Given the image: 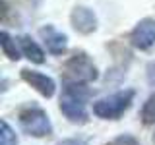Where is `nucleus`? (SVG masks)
Listing matches in <instances>:
<instances>
[{
    "instance_id": "nucleus-4",
    "label": "nucleus",
    "mask_w": 155,
    "mask_h": 145,
    "mask_svg": "<svg viewBox=\"0 0 155 145\" xmlns=\"http://www.w3.org/2000/svg\"><path fill=\"white\" fill-rule=\"evenodd\" d=\"M19 124L33 137H45L52 132L47 112L39 106H27V108L19 110Z\"/></svg>"
},
{
    "instance_id": "nucleus-13",
    "label": "nucleus",
    "mask_w": 155,
    "mask_h": 145,
    "mask_svg": "<svg viewBox=\"0 0 155 145\" xmlns=\"http://www.w3.org/2000/svg\"><path fill=\"white\" fill-rule=\"evenodd\" d=\"M105 145H140V141L134 137V135L122 134V135H118V137L110 139V141H109V143H105Z\"/></svg>"
},
{
    "instance_id": "nucleus-11",
    "label": "nucleus",
    "mask_w": 155,
    "mask_h": 145,
    "mask_svg": "<svg viewBox=\"0 0 155 145\" xmlns=\"http://www.w3.org/2000/svg\"><path fill=\"white\" fill-rule=\"evenodd\" d=\"M142 122L143 124H155V93L147 97V101L142 106Z\"/></svg>"
},
{
    "instance_id": "nucleus-15",
    "label": "nucleus",
    "mask_w": 155,
    "mask_h": 145,
    "mask_svg": "<svg viewBox=\"0 0 155 145\" xmlns=\"http://www.w3.org/2000/svg\"><path fill=\"white\" fill-rule=\"evenodd\" d=\"M58 145H85L81 139H64V141H60Z\"/></svg>"
},
{
    "instance_id": "nucleus-6",
    "label": "nucleus",
    "mask_w": 155,
    "mask_h": 145,
    "mask_svg": "<svg viewBox=\"0 0 155 145\" xmlns=\"http://www.w3.org/2000/svg\"><path fill=\"white\" fill-rule=\"evenodd\" d=\"M21 77H23V81H25V83H29L33 89L39 91V93H41L43 97H47V99L54 95L56 85H54V79H52V77L41 74V72L27 70V68H23V70H21Z\"/></svg>"
},
{
    "instance_id": "nucleus-8",
    "label": "nucleus",
    "mask_w": 155,
    "mask_h": 145,
    "mask_svg": "<svg viewBox=\"0 0 155 145\" xmlns=\"http://www.w3.org/2000/svg\"><path fill=\"white\" fill-rule=\"evenodd\" d=\"M72 25H74L76 31L84 33H93L97 29V18L93 14V10L85 8V6H78L74 8V12H72Z\"/></svg>"
},
{
    "instance_id": "nucleus-5",
    "label": "nucleus",
    "mask_w": 155,
    "mask_h": 145,
    "mask_svg": "<svg viewBox=\"0 0 155 145\" xmlns=\"http://www.w3.org/2000/svg\"><path fill=\"white\" fill-rule=\"evenodd\" d=\"M130 41L136 48L140 50H147L155 45V19H142L138 25L134 27Z\"/></svg>"
},
{
    "instance_id": "nucleus-9",
    "label": "nucleus",
    "mask_w": 155,
    "mask_h": 145,
    "mask_svg": "<svg viewBox=\"0 0 155 145\" xmlns=\"http://www.w3.org/2000/svg\"><path fill=\"white\" fill-rule=\"evenodd\" d=\"M19 47H21L25 58H29L31 62H35V64H43V62H45V54H43V50L39 48V45L35 41H31V37H27V35L19 37Z\"/></svg>"
},
{
    "instance_id": "nucleus-2",
    "label": "nucleus",
    "mask_w": 155,
    "mask_h": 145,
    "mask_svg": "<svg viewBox=\"0 0 155 145\" xmlns=\"http://www.w3.org/2000/svg\"><path fill=\"white\" fill-rule=\"evenodd\" d=\"M62 76L70 83H89V81H95L99 74H97V68L89 56L84 52H76L64 62Z\"/></svg>"
},
{
    "instance_id": "nucleus-10",
    "label": "nucleus",
    "mask_w": 155,
    "mask_h": 145,
    "mask_svg": "<svg viewBox=\"0 0 155 145\" xmlns=\"http://www.w3.org/2000/svg\"><path fill=\"white\" fill-rule=\"evenodd\" d=\"M0 45H2V50L10 60H19V52L16 48V41H12V37L8 35L6 31L0 33Z\"/></svg>"
},
{
    "instance_id": "nucleus-1",
    "label": "nucleus",
    "mask_w": 155,
    "mask_h": 145,
    "mask_svg": "<svg viewBox=\"0 0 155 145\" xmlns=\"http://www.w3.org/2000/svg\"><path fill=\"white\" fill-rule=\"evenodd\" d=\"M89 97V89H85L84 83H70L68 81L60 97V110L70 122H87L85 99Z\"/></svg>"
},
{
    "instance_id": "nucleus-12",
    "label": "nucleus",
    "mask_w": 155,
    "mask_h": 145,
    "mask_svg": "<svg viewBox=\"0 0 155 145\" xmlns=\"http://www.w3.org/2000/svg\"><path fill=\"white\" fill-rule=\"evenodd\" d=\"M16 143H18L16 132L10 128V124L6 120H2V126H0V145H16Z\"/></svg>"
},
{
    "instance_id": "nucleus-7",
    "label": "nucleus",
    "mask_w": 155,
    "mask_h": 145,
    "mask_svg": "<svg viewBox=\"0 0 155 145\" xmlns=\"http://www.w3.org/2000/svg\"><path fill=\"white\" fill-rule=\"evenodd\" d=\"M39 35L45 41V45L48 48V52L52 54H64L66 48H68V37L64 33H60L56 27L52 25H43L39 29Z\"/></svg>"
},
{
    "instance_id": "nucleus-14",
    "label": "nucleus",
    "mask_w": 155,
    "mask_h": 145,
    "mask_svg": "<svg viewBox=\"0 0 155 145\" xmlns=\"http://www.w3.org/2000/svg\"><path fill=\"white\" fill-rule=\"evenodd\" d=\"M147 79H149L151 85H155V62H151V64L147 66Z\"/></svg>"
},
{
    "instance_id": "nucleus-3",
    "label": "nucleus",
    "mask_w": 155,
    "mask_h": 145,
    "mask_svg": "<svg viewBox=\"0 0 155 145\" xmlns=\"http://www.w3.org/2000/svg\"><path fill=\"white\" fill-rule=\"evenodd\" d=\"M132 101H134L132 89L118 91V93L105 97V99H99L97 103H93V112L103 120H118L130 108Z\"/></svg>"
},
{
    "instance_id": "nucleus-16",
    "label": "nucleus",
    "mask_w": 155,
    "mask_h": 145,
    "mask_svg": "<svg viewBox=\"0 0 155 145\" xmlns=\"http://www.w3.org/2000/svg\"><path fill=\"white\" fill-rule=\"evenodd\" d=\"M153 143H155V134H153Z\"/></svg>"
}]
</instances>
